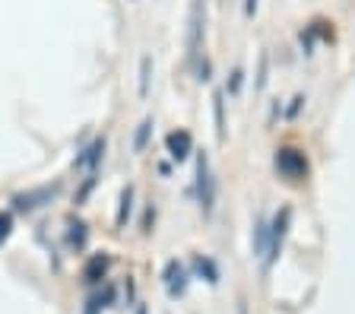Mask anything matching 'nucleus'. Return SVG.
<instances>
[{
  "label": "nucleus",
  "instance_id": "obj_1",
  "mask_svg": "<svg viewBox=\"0 0 355 314\" xmlns=\"http://www.w3.org/2000/svg\"><path fill=\"white\" fill-rule=\"evenodd\" d=\"M273 168L288 184H304L311 175V162L304 156V150H298V146H279L273 156Z\"/></svg>",
  "mask_w": 355,
  "mask_h": 314
},
{
  "label": "nucleus",
  "instance_id": "obj_2",
  "mask_svg": "<svg viewBox=\"0 0 355 314\" xmlns=\"http://www.w3.org/2000/svg\"><path fill=\"white\" fill-rule=\"evenodd\" d=\"M203 38H207V0H193L187 16V64L203 58Z\"/></svg>",
  "mask_w": 355,
  "mask_h": 314
},
{
  "label": "nucleus",
  "instance_id": "obj_3",
  "mask_svg": "<svg viewBox=\"0 0 355 314\" xmlns=\"http://www.w3.org/2000/svg\"><path fill=\"white\" fill-rule=\"evenodd\" d=\"M197 203H200V213L203 216H213L216 209V175H213V165H209V152H197Z\"/></svg>",
  "mask_w": 355,
  "mask_h": 314
},
{
  "label": "nucleus",
  "instance_id": "obj_4",
  "mask_svg": "<svg viewBox=\"0 0 355 314\" xmlns=\"http://www.w3.org/2000/svg\"><path fill=\"white\" fill-rule=\"evenodd\" d=\"M288 229H292V207H279V213L270 219V238H266V254H263V267L266 270L279 261Z\"/></svg>",
  "mask_w": 355,
  "mask_h": 314
},
{
  "label": "nucleus",
  "instance_id": "obj_5",
  "mask_svg": "<svg viewBox=\"0 0 355 314\" xmlns=\"http://www.w3.org/2000/svg\"><path fill=\"white\" fill-rule=\"evenodd\" d=\"M60 184H44V187H32V191H22V194L13 197V209L16 213H35V209H42L44 203H51L54 197H58Z\"/></svg>",
  "mask_w": 355,
  "mask_h": 314
},
{
  "label": "nucleus",
  "instance_id": "obj_6",
  "mask_svg": "<svg viewBox=\"0 0 355 314\" xmlns=\"http://www.w3.org/2000/svg\"><path fill=\"white\" fill-rule=\"evenodd\" d=\"M162 286L168 292V299H181L187 292V286H191V267L181 261H168L162 270Z\"/></svg>",
  "mask_w": 355,
  "mask_h": 314
},
{
  "label": "nucleus",
  "instance_id": "obj_7",
  "mask_svg": "<svg viewBox=\"0 0 355 314\" xmlns=\"http://www.w3.org/2000/svg\"><path fill=\"white\" fill-rule=\"evenodd\" d=\"M318 42H333V23H327V19H314V23H308L302 32H298V45H302L304 54H314Z\"/></svg>",
  "mask_w": 355,
  "mask_h": 314
},
{
  "label": "nucleus",
  "instance_id": "obj_8",
  "mask_svg": "<svg viewBox=\"0 0 355 314\" xmlns=\"http://www.w3.org/2000/svg\"><path fill=\"white\" fill-rule=\"evenodd\" d=\"M165 152H168V159L171 162H187L191 159V152H193V137H191V130H184V128H178V130H171L168 137H165Z\"/></svg>",
  "mask_w": 355,
  "mask_h": 314
},
{
  "label": "nucleus",
  "instance_id": "obj_9",
  "mask_svg": "<svg viewBox=\"0 0 355 314\" xmlns=\"http://www.w3.org/2000/svg\"><path fill=\"white\" fill-rule=\"evenodd\" d=\"M105 137H96V140L89 143V146H83L80 156L73 159V168H80V172H98V165H102L105 159Z\"/></svg>",
  "mask_w": 355,
  "mask_h": 314
},
{
  "label": "nucleus",
  "instance_id": "obj_10",
  "mask_svg": "<svg viewBox=\"0 0 355 314\" xmlns=\"http://www.w3.org/2000/svg\"><path fill=\"white\" fill-rule=\"evenodd\" d=\"M108 267H111V257L105 254V251L102 254H92L86 261V267H83V279H86L89 286H98L105 277H108Z\"/></svg>",
  "mask_w": 355,
  "mask_h": 314
},
{
  "label": "nucleus",
  "instance_id": "obj_11",
  "mask_svg": "<svg viewBox=\"0 0 355 314\" xmlns=\"http://www.w3.org/2000/svg\"><path fill=\"white\" fill-rule=\"evenodd\" d=\"M114 295H118V292H114V286L105 283L102 289H96V292H92V295L86 299V308H83V314H102L105 308L114 305Z\"/></svg>",
  "mask_w": 355,
  "mask_h": 314
},
{
  "label": "nucleus",
  "instance_id": "obj_12",
  "mask_svg": "<svg viewBox=\"0 0 355 314\" xmlns=\"http://www.w3.org/2000/svg\"><path fill=\"white\" fill-rule=\"evenodd\" d=\"M213 121H216V140L225 143L229 140V124H225V92H213Z\"/></svg>",
  "mask_w": 355,
  "mask_h": 314
},
{
  "label": "nucleus",
  "instance_id": "obj_13",
  "mask_svg": "<svg viewBox=\"0 0 355 314\" xmlns=\"http://www.w3.org/2000/svg\"><path fill=\"white\" fill-rule=\"evenodd\" d=\"M133 200H137V191H133V184H127L124 191H121L118 213H114V225H118V229H124V225L130 223V216H133Z\"/></svg>",
  "mask_w": 355,
  "mask_h": 314
},
{
  "label": "nucleus",
  "instance_id": "obj_14",
  "mask_svg": "<svg viewBox=\"0 0 355 314\" xmlns=\"http://www.w3.org/2000/svg\"><path fill=\"white\" fill-rule=\"evenodd\" d=\"M193 273L200 279H207V286H219V267H216L213 257H207V254L193 257Z\"/></svg>",
  "mask_w": 355,
  "mask_h": 314
},
{
  "label": "nucleus",
  "instance_id": "obj_15",
  "mask_svg": "<svg viewBox=\"0 0 355 314\" xmlns=\"http://www.w3.org/2000/svg\"><path fill=\"white\" fill-rule=\"evenodd\" d=\"M67 241H70V247H86V238H89V232H86V223H80V219H67Z\"/></svg>",
  "mask_w": 355,
  "mask_h": 314
},
{
  "label": "nucleus",
  "instance_id": "obj_16",
  "mask_svg": "<svg viewBox=\"0 0 355 314\" xmlns=\"http://www.w3.org/2000/svg\"><path fill=\"white\" fill-rule=\"evenodd\" d=\"M266 238H270V219H257L254 223V254L263 257L266 254Z\"/></svg>",
  "mask_w": 355,
  "mask_h": 314
},
{
  "label": "nucleus",
  "instance_id": "obj_17",
  "mask_svg": "<svg viewBox=\"0 0 355 314\" xmlns=\"http://www.w3.org/2000/svg\"><path fill=\"white\" fill-rule=\"evenodd\" d=\"M149 137H153V118H143L137 134H133V152H146Z\"/></svg>",
  "mask_w": 355,
  "mask_h": 314
},
{
  "label": "nucleus",
  "instance_id": "obj_18",
  "mask_svg": "<svg viewBox=\"0 0 355 314\" xmlns=\"http://www.w3.org/2000/svg\"><path fill=\"white\" fill-rule=\"evenodd\" d=\"M241 89H244V70L241 67H232V73H229V80H225V96H241Z\"/></svg>",
  "mask_w": 355,
  "mask_h": 314
},
{
  "label": "nucleus",
  "instance_id": "obj_19",
  "mask_svg": "<svg viewBox=\"0 0 355 314\" xmlns=\"http://www.w3.org/2000/svg\"><path fill=\"white\" fill-rule=\"evenodd\" d=\"M149 80H153V58H140V96H149Z\"/></svg>",
  "mask_w": 355,
  "mask_h": 314
},
{
  "label": "nucleus",
  "instance_id": "obj_20",
  "mask_svg": "<svg viewBox=\"0 0 355 314\" xmlns=\"http://www.w3.org/2000/svg\"><path fill=\"white\" fill-rule=\"evenodd\" d=\"M96 181H98V178H96V172H86V178H83L80 191H76V207L89 200V194H92V187H96Z\"/></svg>",
  "mask_w": 355,
  "mask_h": 314
},
{
  "label": "nucleus",
  "instance_id": "obj_21",
  "mask_svg": "<svg viewBox=\"0 0 355 314\" xmlns=\"http://www.w3.org/2000/svg\"><path fill=\"white\" fill-rule=\"evenodd\" d=\"M266 80H270V54H260V67H257V82H254V86H257V92H263L266 89Z\"/></svg>",
  "mask_w": 355,
  "mask_h": 314
},
{
  "label": "nucleus",
  "instance_id": "obj_22",
  "mask_svg": "<svg viewBox=\"0 0 355 314\" xmlns=\"http://www.w3.org/2000/svg\"><path fill=\"white\" fill-rule=\"evenodd\" d=\"M10 235H13V213L3 209V213H0V245H3Z\"/></svg>",
  "mask_w": 355,
  "mask_h": 314
},
{
  "label": "nucleus",
  "instance_id": "obj_23",
  "mask_svg": "<svg viewBox=\"0 0 355 314\" xmlns=\"http://www.w3.org/2000/svg\"><path fill=\"white\" fill-rule=\"evenodd\" d=\"M153 223H155V209H153V203L146 207V216H143V232H153Z\"/></svg>",
  "mask_w": 355,
  "mask_h": 314
},
{
  "label": "nucleus",
  "instance_id": "obj_24",
  "mask_svg": "<svg viewBox=\"0 0 355 314\" xmlns=\"http://www.w3.org/2000/svg\"><path fill=\"white\" fill-rule=\"evenodd\" d=\"M302 105H304V96H295L292 98V105H288V112H286V118H295L298 112H302Z\"/></svg>",
  "mask_w": 355,
  "mask_h": 314
},
{
  "label": "nucleus",
  "instance_id": "obj_25",
  "mask_svg": "<svg viewBox=\"0 0 355 314\" xmlns=\"http://www.w3.org/2000/svg\"><path fill=\"white\" fill-rule=\"evenodd\" d=\"M254 13H257V0H244V16L251 19Z\"/></svg>",
  "mask_w": 355,
  "mask_h": 314
},
{
  "label": "nucleus",
  "instance_id": "obj_26",
  "mask_svg": "<svg viewBox=\"0 0 355 314\" xmlns=\"http://www.w3.org/2000/svg\"><path fill=\"white\" fill-rule=\"evenodd\" d=\"M137 314H146V305H140V302H137Z\"/></svg>",
  "mask_w": 355,
  "mask_h": 314
},
{
  "label": "nucleus",
  "instance_id": "obj_27",
  "mask_svg": "<svg viewBox=\"0 0 355 314\" xmlns=\"http://www.w3.org/2000/svg\"><path fill=\"white\" fill-rule=\"evenodd\" d=\"M238 314H248V305H244V302H241V305H238Z\"/></svg>",
  "mask_w": 355,
  "mask_h": 314
}]
</instances>
